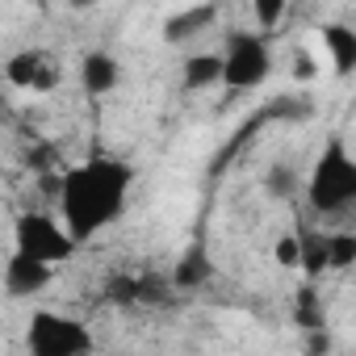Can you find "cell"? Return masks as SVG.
Listing matches in <instances>:
<instances>
[{"label":"cell","instance_id":"cell-1","mask_svg":"<svg viewBox=\"0 0 356 356\" xmlns=\"http://www.w3.org/2000/svg\"><path fill=\"white\" fill-rule=\"evenodd\" d=\"M138 185V168L122 155H88L76 168L63 172L59 181V197H55V214L63 218V227L72 231V239L84 248L92 243L101 231H109L113 222H122L130 193Z\"/></svg>","mask_w":356,"mask_h":356},{"label":"cell","instance_id":"cell-2","mask_svg":"<svg viewBox=\"0 0 356 356\" xmlns=\"http://www.w3.org/2000/svg\"><path fill=\"white\" fill-rule=\"evenodd\" d=\"M306 202L318 214H339V210L356 206V155L348 151V143L331 138L318 151V159L310 163V176H306Z\"/></svg>","mask_w":356,"mask_h":356},{"label":"cell","instance_id":"cell-3","mask_svg":"<svg viewBox=\"0 0 356 356\" xmlns=\"http://www.w3.org/2000/svg\"><path fill=\"white\" fill-rule=\"evenodd\" d=\"M273 72V47L260 30H231L222 38V88L227 92H252Z\"/></svg>","mask_w":356,"mask_h":356},{"label":"cell","instance_id":"cell-4","mask_svg":"<svg viewBox=\"0 0 356 356\" xmlns=\"http://www.w3.org/2000/svg\"><path fill=\"white\" fill-rule=\"evenodd\" d=\"M13 252H17V256H30V260H38V264L59 268V264H67V260L80 252V243L72 239V231L63 227L59 214L26 210V214L13 222Z\"/></svg>","mask_w":356,"mask_h":356},{"label":"cell","instance_id":"cell-5","mask_svg":"<svg viewBox=\"0 0 356 356\" xmlns=\"http://www.w3.org/2000/svg\"><path fill=\"white\" fill-rule=\"evenodd\" d=\"M26 352L30 356H88L92 331L76 314H59V310L38 306L26 323Z\"/></svg>","mask_w":356,"mask_h":356},{"label":"cell","instance_id":"cell-6","mask_svg":"<svg viewBox=\"0 0 356 356\" xmlns=\"http://www.w3.org/2000/svg\"><path fill=\"white\" fill-rule=\"evenodd\" d=\"M5 80L22 92H51L59 88L63 72H59V59L42 47H26V51H13L5 59Z\"/></svg>","mask_w":356,"mask_h":356},{"label":"cell","instance_id":"cell-7","mask_svg":"<svg viewBox=\"0 0 356 356\" xmlns=\"http://www.w3.org/2000/svg\"><path fill=\"white\" fill-rule=\"evenodd\" d=\"M76 76H80V92H84V97L105 101V97H113L118 84H122V63H118L113 51H88V55L80 59Z\"/></svg>","mask_w":356,"mask_h":356},{"label":"cell","instance_id":"cell-8","mask_svg":"<svg viewBox=\"0 0 356 356\" xmlns=\"http://www.w3.org/2000/svg\"><path fill=\"white\" fill-rule=\"evenodd\" d=\"M55 281V268L51 264H38V260H30V256H9V264H5V293L9 298H38L47 285Z\"/></svg>","mask_w":356,"mask_h":356},{"label":"cell","instance_id":"cell-9","mask_svg":"<svg viewBox=\"0 0 356 356\" xmlns=\"http://www.w3.org/2000/svg\"><path fill=\"white\" fill-rule=\"evenodd\" d=\"M318 38H323V51H327L331 72L335 76H352L356 72V30L343 26V22H331V26L318 30Z\"/></svg>","mask_w":356,"mask_h":356},{"label":"cell","instance_id":"cell-10","mask_svg":"<svg viewBox=\"0 0 356 356\" xmlns=\"http://www.w3.org/2000/svg\"><path fill=\"white\" fill-rule=\"evenodd\" d=\"M185 76V88L189 92H210V88H222V51H193L181 67Z\"/></svg>","mask_w":356,"mask_h":356},{"label":"cell","instance_id":"cell-11","mask_svg":"<svg viewBox=\"0 0 356 356\" xmlns=\"http://www.w3.org/2000/svg\"><path fill=\"white\" fill-rule=\"evenodd\" d=\"M318 264H323V268H335V273L356 268V235H331V239L323 243Z\"/></svg>","mask_w":356,"mask_h":356},{"label":"cell","instance_id":"cell-12","mask_svg":"<svg viewBox=\"0 0 356 356\" xmlns=\"http://www.w3.org/2000/svg\"><path fill=\"white\" fill-rule=\"evenodd\" d=\"M210 22H214V9H185L181 17H172V22L163 26V38L181 42V38H189V34H202Z\"/></svg>","mask_w":356,"mask_h":356},{"label":"cell","instance_id":"cell-13","mask_svg":"<svg viewBox=\"0 0 356 356\" xmlns=\"http://www.w3.org/2000/svg\"><path fill=\"white\" fill-rule=\"evenodd\" d=\"M273 260H277V268H302V264H306V243H302V235H277Z\"/></svg>","mask_w":356,"mask_h":356},{"label":"cell","instance_id":"cell-14","mask_svg":"<svg viewBox=\"0 0 356 356\" xmlns=\"http://www.w3.org/2000/svg\"><path fill=\"white\" fill-rule=\"evenodd\" d=\"M285 13H289V9H285V5H277V0H273V5H256V9H252V17H256L260 34H273V30L285 22Z\"/></svg>","mask_w":356,"mask_h":356},{"label":"cell","instance_id":"cell-15","mask_svg":"<svg viewBox=\"0 0 356 356\" xmlns=\"http://www.w3.org/2000/svg\"><path fill=\"white\" fill-rule=\"evenodd\" d=\"M289 76H293V80H302V84L318 80V63H314V55H310V51H298V55H293V67H289Z\"/></svg>","mask_w":356,"mask_h":356}]
</instances>
